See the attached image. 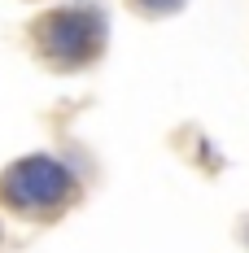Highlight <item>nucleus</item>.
Returning <instances> with one entry per match:
<instances>
[{"mask_svg":"<svg viewBox=\"0 0 249 253\" xmlns=\"http://www.w3.org/2000/svg\"><path fill=\"white\" fill-rule=\"evenodd\" d=\"M35 44L61 70H79L88 61H97L105 48V18L92 4H66L35 26Z\"/></svg>","mask_w":249,"mask_h":253,"instance_id":"1","label":"nucleus"},{"mask_svg":"<svg viewBox=\"0 0 249 253\" xmlns=\"http://www.w3.org/2000/svg\"><path fill=\"white\" fill-rule=\"evenodd\" d=\"M75 192V175L49 157V153H31L18 157L4 175H0V197L9 210H22V214H52L70 201Z\"/></svg>","mask_w":249,"mask_h":253,"instance_id":"2","label":"nucleus"},{"mask_svg":"<svg viewBox=\"0 0 249 253\" xmlns=\"http://www.w3.org/2000/svg\"><path fill=\"white\" fill-rule=\"evenodd\" d=\"M145 13H175L179 9V0H136Z\"/></svg>","mask_w":249,"mask_h":253,"instance_id":"3","label":"nucleus"}]
</instances>
